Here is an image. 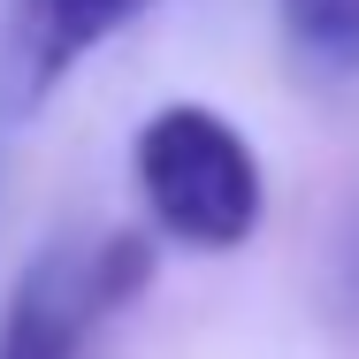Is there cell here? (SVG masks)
<instances>
[{"label":"cell","mask_w":359,"mask_h":359,"mask_svg":"<svg viewBox=\"0 0 359 359\" xmlns=\"http://www.w3.org/2000/svg\"><path fill=\"white\" fill-rule=\"evenodd\" d=\"M130 176H138L145 215L191 252H237L268 215V184L245 130L199 100H176L138 123Z\"/></svg>","instance_id":"1"},{"label":"cell","mask_w":359,"mask_h":359,"mask_svg":"<svg viewBox=\"0 0 359 359\" xmlns=\"http://www.w3.org/2000/svg\"><path fill=\"white\" fill-rule=\"evenodd\" d=\"M153 283V245L130 229L46 245L0 306V359H84L92 337Z\"/></svg>","instance_id":"2"},{"label":"cell","mask_w":359,"mask_h":359,"mask_svg":"<svg viewBox=\"0 0 359 359\" xmlns=\"http://www.w3.org/2000/svg\"><path fill=\"white\" fill-rule=\"evenodd\" d=\"M153 0H15L8 8V39H15V69L23 92L46 100L69 69H84L123 23H138Z\"/></svg>","instance_id":"3"},{"label":"cell","mask_w":359,"mask_h":359,"mask_svg":"<svg viewBox=\"0 0 359 359\" xmlns=\"http://www.w3.org/2000/svg\"><path fill=\"white\" fill-rule=\"evenodd\" d=\"M276 23L313 76H359V0H276Z\"/></svg>","instance_id":"4"},{"label":"cell","mask_w":359,"mask_h":359,"mask_svg":"<svg viewBox=\"0 0 359 359\" xmlns=\"http://www.w3.org/2000/svg\"><path fill=\"white\" fill-rule=\"evenodd\" d=\"M321 306H329V329L359 352V215L344 222L337 252H329V283H321Z\"/></svg>","instance_id":"5"}]
</instances>
